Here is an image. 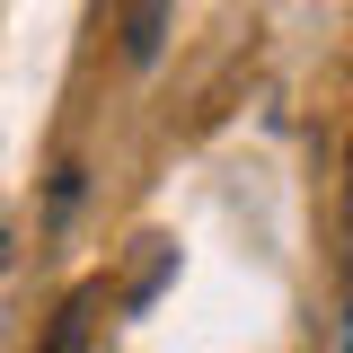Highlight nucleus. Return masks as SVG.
<instances>
[{
    "instance_id": "1",
    "label": "nucleus",
    "mask_w": 353,
    "mask_h": 353,
    "mask_svg": "<svg viewBox=\"0 0 353 353\" xmlns=\"http://www.w3.org/2000/svg\"><path fill=\"white\" fill-rule=\"evenodd\" d=\"M159 36H168V0H124L115 44H124V62H132V71H150V62H159Z\"/></svg>"
},
{
    "instance_id": "2",
    "label": "nucleus",
    "mask_w": 353,
    "mask_h": 353,
    "mask_svg": "<svg viewBox=\"0 0 353 353\" xmlns=\"http://www.w3.org/2000/svg\"><path fill=\"white\" fill-rule=\"evenodd\" d=\"M88 336H97V283H80L71 301L53 309V327H44L36 353H88Z\"/></svg>"
},
{
    "instance_id": "3",
    "label": "nucleus",
    "mask_w": 353,
    "mask_h": 353,
    "mask_svg": "<svg viewBox=\"0 0 353 353\" xmlns=\"http://www.w3.org/2000/svg\"><path fill=\"white\" fill-rule=\"evenodd\" d=\"M345 221H353V159H345Z\"/></svg>"
}]
</instances>
